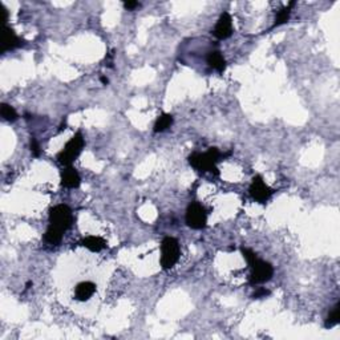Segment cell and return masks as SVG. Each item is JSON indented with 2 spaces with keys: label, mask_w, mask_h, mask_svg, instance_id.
<instances>
[{
  "label": "cell",
  "mask_w": 340,
  "mask_h": 340,
  "mask_svg": "<svg viewBox=\"0 0 340 340\" xmlns=\"http://www.w3.org/2000/svg\"><path fill=\"white\" fill-rule=\"evenodd\" d=\"M273 190L265 184L261 176H255L252 178L251 186H250V194H251V197L257 202L266 204L267 201L270 200V197L273 196Z\"/></svg>",
  "instance_id": "cell-7"
},
{
  "label": "cell",
  "mask_w": 340,
  "mask_h": 340,
  "mask_svg": "<svg viewBox=\"0 0 340 340\" xmlns=\"http://www.w3.org/2000/svg\"><path fill=\"white\" fill-rule=\"evenodd\" d=\"M49 223L51 226L59 229L60 231L65 233L69 229L72 223H73V215H72V210L67 205H57L53 209H51L49 213Z\"/></svg>",
  "instance_id": "cell-5"
},
{
  "label": "cell",
  "mask_w": 340,
  "mask_h": 340,
  "mask_svg": "<svg viewBox=\"0 0 340 340\" xmlns=\"http://www.w3.org/2000/svg\"><path fill=\"white\" fill-rule=\"evenodd\" d=\"M31 152L35 157H39L40 155V146H39V142L36 141V138H31Z\"/></svg>",
  "instance_id": "cell-19"
},
{
  "label": "cell",
  "mask_w": 340,
  "mask_h": 340,
  "mask_svg": "<svg viewBox=\"0 0 340 340\" xmlns=\"http://www.w3.org/2000/svg\"><path fill=\"white\" fill-rule=\"evenodd\" d=\"M81 244L93 252H99L103 248L107 247V242L101 237H95V235H91V237H87L85 239H82Z\"/></svg>",
  "instance_id": "cell-13"
},
{
  "label": "cell",
  "mask_w": 340,
  "mask_h": 340,
  "mask_svg": "<svg viewBox=\"0 0 340 340\" xmlns=\"http://www.w3.org/2000/svg\"><path fill=\"white\" fill-rule=\"evenodd\" d=\"M206 60L207 64H209L211 68H214L215 70H218L219 73H222V72L226 69V60L219 51L210 52V53L207 55Z\"/></svg>",
  "instance_id": "cell-12"
},
{
  "label": "cell",
  "mask_w": 340,
  "mask_h": 340,
  "mask_svg": "<svg viewBox=\"0 0 340 340\" xmlns=\"http://www.w3.org/2000/svg\"><path fill=\"white\" fill-rule=\"evenodd\" d=\"M101 82H103V84H108V78L107 77H101Z\"/></svg>",
  "instance_id": "cell-22"
},
{
  "label": "cell",
  "mask_w": 340,
  "mask_h": 340,
  "mask_svg": "<svg viewBox=\"0 0 340 340\" xmlns=\"http://www.w3.org/2000/svg\"><path fill=\"white\" fill-rule=\"evenodd\" d=\"M3 48H2V52H7V51H12V49L19 48V47H22L24 44V40H22L18 35L14 32V30H11L10 27H4V32H3Z\"/></svg>",
  "instance_id": "cell-9"
},
{
  "label": "cell",
  "mask_w": 340,
  "mask_h": 340,
  "mask_svg": "<svg viewBox=\"0 0 340 340\" xmlns=\"http://www.w3.org/2000/svg\"><path fill=\"white\" fill-rule=\"evenodd\" d=\"M63 231H60L59 229H56L53 226L49 225L48 230L44 234V240L49 244H59L63 239Z\"/></svg>",
  "instance_id": "cell-14"
},
{
  "label": "cell",
  "mask_w": 340,
  "mask_h": 340,
  "mask_svg": "<svg viewBox=\"0 0 340 340\" xmlns=\"http://www.w3.org/2000/svg\"><path fill=\"white\" fill-rule=\"evenodd\" d=\"M213 35L219 40L229 39L233 35V19H231L229 12H223L219 16L218 22H217L214 30H213Z\"/></svg>",
  "instance_id": "cell-8"
},
{
  "label": "cell",
  "mask_w": 340,
  "mask_h": 340,
  "mask_svg": "<svg viewBox=\"0 0 340 340\" xmlns=\"http://www.w3.org/2000/svg\"><path fill=\"white\" fill-rule=\"evenodd\" d=\"M269 294H270V291H269V290L259 289L258 291H257L254 294V298H257V299H258V298H263V296H267V295H269Z\"/></svg>",
  "instance_id": "cell-21"
},
{
  "label": "cell",
  "mask_w": 340,
  "mask_h": 340,
  "mask_svg": "<svg viewBox=\"0 0 340 340\" xmlns=\"http://www.w3.org/2000/svg\"><path fill=\"white\" fill-rule=\"evenodd\" d=\"M84 138H82V134L80 132L74 134L69 141H68L65 146L63 148V150L57 154V159H59L60 163H63L64 166H70L73 161L77 158L80 153H81L82 148H84Z\"/></svg>",
  "instance_id": "cell-4"
},
{
  "label": "cell",
  "mask_w": 340,
  "mask_h": 340,
  "mask_svg": "<svg viewBox=\"0 0 340 340\" xmlns=\"http://www.w3.org/2000/svg\"><path fill=\"white\" fill-rule=\"evenodd\" d=\"M0 113H2V117L3 120L8 122H14L18 120V113H16L15 108L8 105V104H2V109H0Z\"/></svg>",
  "instance_id": "cell-17"
},
{
  "label": "cell",
  "mask_w": 340,
  "mask_h": 340,
  "mask_svg": "<svg viewBox=\"0 0 340 340\" xmlns=\"http://www.w3.org/2000/svg\"><path fill=\"white\" fill-rule=\"evenodd\" d=\"M294 6H295V2H291L287 7H285L283 10H281V11L278 12L277 19H275V23H274L273 28L282 26V24H285V23L289 22L290 15H291V8L294 7Z\"/></svg>",
  "instance_id": "cell-16"
},
{
  "label": "cell",
  "mask_w": 340,
  "mask_h": 340,
  "mask_svg": "<svg viewBox=\"0 0 340 340\" xmlns=\"http://www.w3.org/2000/svg\"><path fill=\"white\" fill-rule=\"evenodd\" d=\"M124 7H125L126 10H129V11H133L134 8L140 7V3H138V2H125V3H124Z\"/></svg>",
  "instance_id": "cell-20"
},
{
  "label": "cell",
  "mask_w": 340,
  "mask_h": 340,
  "mask_svg": "<svg viewBox=\"0 0 340 340\" xmlns=\"http://www.w3.org/2000/svg\"><path fill=\"white\" fill-rule=\"evenodd\" d=\"M96 292V285L92 282H81L76 286L74 290V298L80 302H85L88 300L91 296Z\"/></svg>",
  "instance_id": "cell-11"
},
{
  "label": "cell",
  "mask_w": 340,
  "mask_h": 340,
  "mask_svg": "<svg viewBox=\"0 0 340 340\" xmlns=\"http://www.w3.org/2000/svg\"><path fill=\"white\" fill-rule=\"evenodd\" d=\"M180 255H181V250H180L178 240L173 237L163 238L161 243V261H159L163 270H169L176 266Z\"/></svg>",
  "instance_id": "cell-3"
},
{
  "label": "cell",
  "mask_w": 340,
  "mask_h": 340,
  "mask_svg": "<svg viewBox=\"0 0 340 340\" xmlns=\"http://www.w3.org/2000/svg\"><path fill=\"white\" fill-rule=\"evenodd\" d=\"M81 184L80 174L72 166H67L61 172V185L67 189H76Z\"/></svg>",
  "instance_id": "cell-10"
},
{
  "label": "cell",
  "mask_w": 340,
  "mask_h": 340,
  "mask_svg": "<svg viewBox=\"0 0 340 340\" xmlns=\"http://www.w3.org/2000/svg\"><path fill=\"white\" fill-rule=\"evenodd\" d=\"M339 322H340V303L337 302V303L335 304V307L332 308V311L329 312L327 320H325V327H327V328H332V327H335Z\"/></svg>",
  "instance_id": "cell-18"
},
{
  "label": "cell",
  "mask_w": 340,
  "mask_h": 340,
  "mask_svg": "<svg viewBox=\"0 0 340 340\" xmlns=\"http://www.w3.org/2000/svg\"><path fill=\"white\" fill-rule=\"evenodd\" d=\"M185 221L186 225H188L190 229L194 230L204 229L207 222V214L206 210H205V207L201 204H198V202H192V204L188 206V209H186Z\"/></svg>",
  "instance_id": "cell-6"
},
{
  "label": "cell",
  "mask_w": 340,
  "mask_h": 340,
  "mask_svg": "<svg viewBox=\"0 0 340 340\" xmlns=\"http://www.w3.org/2000/svg\"><path fill=\"white\" fill-rule=\"evenodd\" d=\"M173 125V116L169 115V113H163L157 119L154 124V132L155 133H159V132H163L166 130L167 128Z\"/></svg>",
  "instance_id": "cell-15"
},
{
  "label": "cell",
  "mask_w": 340,
  "mask_h": 340,
  "mask_svg": "<svg viewBox=\"0 0 340 340\" xmlns=\"http://www.w3.org/2000/svg\"><path fill=\"white\" fill-rule=\"evenodd\" d=\"M221 158V152L217 148H210L206 153H193L189 155V163L200 172H214L218 174L215 163Z\"/></svg>",
  "instance_id": "cell-2"
},
{
  "label": "cell",
  "mask_w": 340,
  "mask_h": 340,
  "mask_svg": "<svg viewBox=\"0 0 340 340\" xmlns=\"http://www.w3.org/2000/svg\"><path fill=\"white\" fill-rule=\"evenodd\" d=\"M242 254L251 269V274H250L251 285H262V283L270 281L274 275V269L271 263L259 259L251 248L242 247Z\"/></svg>",
  "instance_id": "cell-1"
}]
</instances>
